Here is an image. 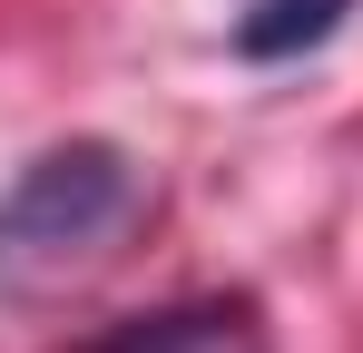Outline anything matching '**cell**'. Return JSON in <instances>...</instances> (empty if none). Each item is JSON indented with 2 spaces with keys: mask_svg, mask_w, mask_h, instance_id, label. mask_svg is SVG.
<instances>
[{
  "mask_svg": "<svg viewBox=\"0 0 363 353\" xmlns=\"http://www.w3.org/2000/svg\"><path fill=\"white\" fill-rule=\"evenodd\" d=\"M138 206H147V176L108 138H69L50 157H30L0 186V294L40 304V294L99 275L118 255V235L138 226Z\"/></svg>",
  "mask_w": 363,
  "mask_h": 353,
  "instance_id": "cell-1",
  "label": "cell"
},
{
  "mask_svg": "<svg viewBox=\"0 0 363 353\" xmlns=\"http://www.w3.org/2000/svg\"><path fill=\"white\" fill-rule=\"evenodd\" d=\"M344 10L354 0H245L236 10V50L245 59H304V50H324L344 30Z\"/></svg>",
  "mask_w": 363,
  "mask_h": 353,
  "instance_id": "cell-2",
  "label": "cell"
}]
</instances>
